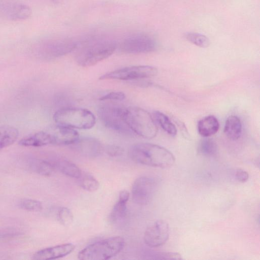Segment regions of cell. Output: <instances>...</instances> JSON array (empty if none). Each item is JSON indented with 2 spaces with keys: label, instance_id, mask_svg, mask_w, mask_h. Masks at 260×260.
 <instances>
[{
  "label": "cell",
  "instance_id": "cell-11",
  "mask_svg": "<svg viewBox=\"0 0 260 260\" xmlns=\"http://www.w3.org/2000/svg\"><path fill=\"white\" fill-rule=\"evenodd\" d=\"M77 43L70 39L52 40L44 45L43 51L49 57H56L64 55L77 47Z\"/></svg>",
  "mask_w": 260,
  "mask_h": 260
},
{
  "label": "cell",
  "instance_id": "cell-23",
  "mask_svg": "<svg viewBox=\"0 0 260 260\" xmlns=\"http://www.w3.org/2000/svg\"><path fill=\"white\" fill-rule=\"evenodd\" d=\"M153 116L156 122L166 133L172 136L176 135L177 128L167 115L161 112L155 111Z\"/></svg>",
  "mask_w": 260,
  "mask_h": 260
},
{
  "label": "cell",
  "instance_id": "cell-4",
  "mask_svg": "<svg viewBox=\"0 0 260 260\" xmlns=\"http://www.w3.org/2000/svg\"><path fill=\"white\" fill-rule=\"evenodd\" d=\"M56 125L73 129H87L95 124L94 115L89 110L75 107L63 108L58 110L53 115Z\"/></svg>",
  "mask_w": 260,
  "mask_h": 260
},
{
  "label": "cell",
  "instance_id": "cell-17",
  "mask_svg": "<svg viewBox=\"0 0 260 260\" xmlns=\"http://www.w3.org/2000/svg\"><path fill=\"white\" fill-rule=\"evenodd\" d=\"M129 197V194L127 190H124L120 192L118 200L110 214L109 218L111 222H117L125 217Z\"/></svg>",
  "mask_w": 260,
  "mask_h": 260
},
{
  "label": "cell",
  "instance_id": "cell-8",
  "mask_svg": "<svg viewBox=\"0 0 260 260\" xmlns=\"http://www.w3.org/2000/svg\"><path fill=\"white\" fill-rule=\"evenodd\" d=\"M157 188V181L152 177L141 176L134 182L132 187V197L134 203L145 205L152 199Z\"/></svg>",
  "mask_w": 260,
  "mask_h": 260
},
{
  "label": "cell",
  "instance_id": "cell-26",
  "mask_svg": "<svg viewBox=\"0 0 260 260\" xmlns=\"http://www.w3.org/2000/svg\"><path fill=\"white\" fill-rule=\"evenodd\" d=\"M185 37L190 43L202 48L208 47L210 44L209 39L206 36L198 32L186 33Z\"/></svg>",
  "mask_w": 260,
  "mask_h": 260
},
{
  "label": "cell",
  "instance_id": "cell-7",
  "mask_svg": "<svg viewBox=\"0 0 260 260\" xmlns=\"http://www.w3.org/2000/svg\"><path fill=\"white\" fill-rule=\"evenodd\" d=\"M157 69L150 66H135L123 68L107 73L100 77V80L113 79L129 80L142 79L155 76Z\"/></svg>",
  "mask_w": 260,
  "mask_h": 260
},
{
  "label": "cell",
  "instance_id": "cell-18",
  "mask_svg": "<svg viewBox=\"0 0 260 260\" xmlns=\"http://www.w3.org/2000/svg\"><path fill=\"white\" fill-rule=\"evenodd\" d=\"M219 128V122L213 115H209L203 118L198 124V132L204 137H208L214 135L217 132Z\"/></svg>",
  "mask_w": 260,
  "mask_h": 260
},
{
  "label": "cell",
  "instance_id": "cell-10",
  "mask_svg": "<svg viewBox=\"0 0 260 260\" xmlns=\"http://www.w3.org/2000/svg\"><path fill=\"white\" fill-rule=\"evenodd\" d=\"M169 234L168 223L163 220H158L146 229L144 235V241L150 247H157L166 243Z\"/></svg>",
  "mask_w": 260,
  "mask_h": 260
},
{
  "label": "cell",
  "instance_id": "cell-22",
  "mask_svg": "<svg viewBox=\"0 0 260 260\" xmlns=\"http://www.w3.org/2000/svg\"><path fill=\"white\" fill-rule=\"evenodd\" d=\"M29 166L33 171L45 176H50L55 169L49 159H35L30 162Z\"/></svg>",
  "mask_w": 260,
  "mask_h": 260
},
{
  "label": "cell",
  "instance_id": "cell-14",
  "mask_svg": "<svg viewBox=\"0 0 260 260\" xmlns=\"http://www.w3.org/2000/svg\"><path fill=\"white\" fill-rule=\"evenodd\" d=\"M49 133L52 144L55 145H72L79 138V134L75 129L57 125Z\"/></svg>",
  "mask_w": 260,
  "mask_h": 260
},
{
  "label": "cell",
  "instance_id": "cell-20",
  "mask_svg": "<svg viewBox=\"0 0 260 260\" xmlns=\"http://www.w3.org/2000/svg\"><path fill=\"white\" fill-rule=\"evenodd\" d=\"M18 129L10 125L0 126V150L13 144L18 139Z\"/></svg>",
  "mask_w": 260,
  "mask_h": 260
},
{
  "label": "cell",
  "instance_id": "cell-3",
  "mask_svg": "<svg viewBox=\"0 0 260 260\" xmlns=\"http://www.w3.org/2000/svg\"><path fill=\"white\" fill-rule=\"evenodd\" d=\"M124 239L114 236L96 241L82 249L78 254L80 260H107L118 254L124 246Z\"/></svg>",
  "mask_w": 260,
  "mask_h": 260
},
{
  "label": "cell",
  "instance_id": "cell-9",
  "mask_svg": "<svg viewBox=\"0 0 260 260\" xmlns=\"http://www.w3.org/2000/svg\"><path fill=\"white\" fill-rule=\"evenodd\" d=\"M157 47L155 41L146 34H136L124 39L120 45V50L126 53L138 54L154 51Z\"/></svg>",
  "mask_w": 260,
  "mask_h": 260
},
{
  "label": "cell",
  "instance_id": "cell-1",
  "mask_svg": "<svg viewBox=\"0 0 260 260\" xmlns=\"http://www.w3.org/2000/svg\"><path fill=\"white\" fill-rule=\"evenodd\" d=\"M129 155L135 162L143 165L168 168L173 165L175 158L166 148L148 143H136L129 148Z\"/></svg>",
  "mask_w": 260,
  "mask_h": 260
},
{
  "label": "cell",
  "instance_id": "cell-15",
  "mask_svg": "<svg viewBox=\"0 0 260 260\" xmlns=\"http://www.w3.org/2000/svg\"><path fill=\"white\" fill-rule=\"evenodd\" d=\"M49 160L55 169L67 176L78 179L82 174L80 169L75 164L62 156H54Z\"/></svg>",
  "mask_w": 260,
  "mask_h": 260
},
{
  "label": "cell",
  "instance_id": "cell-5",
  "mask_svg": "<svg viewBox=\"0 0 260 260\" xmlns=\"http://www.w3.org/2000/svg\"><path fill=\"white\" fill-rule=\"evenodd\" d=\"M116 48V45L112 41H95L85 45L79 50L76 61L82 67L92 66L111 56Z\"/></svg>",
  "mask_w": 260,
  "mask_h": 260
},
{
  "label": "cell",
  "instance_id": "cell-27",
  "mask_svg": "<svg viewBox=\"0 0 260 260\" xmlns=\"http://www.w3.org/2000/svg\"><path fill=\"white\" fill-rule=\"evenodd\" d=\"M19 206L24 210L31 212L40 211L43 209V205L41 202L30 199L22 200L19 203Z\"/></svg>",
  "mask_w": 260,
  "mask_h": 260
},
{
  "label": "cell",
  "instance_id": "cell-12",
  "mask_svg": "<svg viewBox=\"0 0 260 260\" xmlns=\"http://www.w3.org/2000/svg\"><path fill=\"white\" fill-rule=\"evenodd\" d=\"M75 249L72 243H65L44 248L34 253L32 258L35 260L55 259L66 256Z\"/></svg>",
  "mask_w": 260,
  "mask_h": 260
},
{
  "label": "cell",
  "instance_id": "cell-30",
  "mask_svg": "<svg viewBox=\"0 0 260 260\" xmlns=\"http://www.w3.org/2000/svg\"><path fill=\"white\" fill-rule=\"evenodd\" d=\"M106 153L112 157L118 156L122 154L123 149L117 145H109L106 148Z\"/></svg>",
  "mask_w": 260,
  "mask_h": 260
},
{
  "label": "cell",
  "instance_id": "cell-19",
  "mask_svg": "<svg viewBox=\"0 0 260 260\" xmlns=\"http://www.w3.org/2000/svg\"><path fill=\"white\" fill-rule=\"evenodd\" d=\"M242 126L240 119L235 115L229 116L226 120L224 127L225 136L231 140H237L241 136Z\"/></svg>",
  "mask_w": 260,
  "mask_h": 260
},
{
  "label": "cell",
  "instance_id": "cell-25",
  "mask_svg": "<svg viewBox=\"0 0 260 260\" xmlns=\"http://www.w3.org/2000/svg\"><path fill=\"white\" fill-rule=\"evenodd\" d=\"M217 150V146L215 142L211 139L202 140L198 145V151L202 155L211 156L214 155Z\"/></svg>",
  "mask_w": 260,
  "mask_h": 260
},
{
  "label": "cell",
  "instance_id": "cell-28",
  "mask_svg": "<svg viewBox=\"0 0 260 260\" xmlns=\"http://www.w3.org/2000/svg\"><path fill=\"white\" fill-rule=\"evenodd\" d=\"M57 217L59 222L65 226H70L74 220L72 211L67 207H61L58 210Z\"/></svg>",
  "mask_w": 260,
  "mask_h": 260
},
{
  "label": "cell",
  "instance_id": "cell-21",
  "mask_svg": "<svg viewBox=\"0 0 260 260\" xmlns=\"http://www.w3.org/2000/svg\"><path fill=\"white\" fill-rule=\"evenodd\" d=\"M32 14L29 6L24 4H16L10 7L8 14L10 19L13 20H25L28 18Z\"/></svg>",
  "mask_w": 260,
  "mask_h": 260
},
{
  "label": "cell",
  "instance_id": "cell-6",
  "mask_svg": "<svg viewBox=\"0 0 260 260\" xmlns=\"http://www.w3.org/2000/svg\"><path fill=\"white\" fill-rule=\"evenodd\" d=\"M124 109L116 106H103L99 108L98 116L106 127L123 134H134L124 120Z\"/></svg>",
  "mask_w": 260,
  "mask_h": 260
},
{
  "label": "cell",
  "instance_id": "cell-2",
  "mask_svg": "<svg viewBox=\"0 0 260 260\" xmlns=\"http://www.w3.org/2000/svg\"><path fill=\"white\" fill-rule=\"evenodd\" d=\"M123 117L134 134L146 139L156 136L158 128L156 122L145 110L137 107H124Z\"/></svg>",
  "mask_w": 260,
  "mask_h": 260
},
{
  "label": "cell",
  "instance_id": "cell-13",
  "mask_svg": "<svg viewBox=\"0 0 260 260\" xmlns=\"http://www.w3.org/2000/svg\"><path fill=\"white\" fill-rule=\"evenodd\" d=\"M72 145L75 151L89 157H97L103 151V147L101 142L92 138H79Z\"/></svg>",
  "mask_w": 260,
  "mask_h": 260
},
{
  "label": "cell",
  "instance_id": "cell-31",
  "mask_svg": "<svg viewBox=\"0 0 260 260\" xmlns=\"http://www.w3.org/2000/svg\"><path fill=\"white\" fill-rule=\"evenodd\" d=\"M235 175L238 181L242 183L246 182L249 178L248 173L242 169H237Z\"/></svg>",
  "mask_w": 260,
  "mask_h": 260
},
{
  "label": "cell",
  "instance_id": "cell-16",
  "mask_svg": "<svg viewBox=\"0 0 260 260\" xmlns=\"http://www.w3.org/2000/svg\"><path fill=\"white\" fill-rule=\"evenodd\" d=\"M18 144L25 147H42L52 144L51 136L49 132L40 131L23 137Z\"/></svg>",
  "mask_w": 260,
  "mask_h": 260
},
{
  "label": "cell",
  "instance_id": "cell-24",
  "mask_svg": "<svg viewBox=\"0 0 260 260\" xmlns=\"http://www.w3.org/2000/svg\"><path fill=\"white\" fill-rule=\"evenodd\" d=\"M78 179L80 186L86 191L93 192L100 187L99 182L91 175L82 174Z\"/></svg>",
  "mask_w": 260,
  "mask_h": 260
},
{
  "label": "cell",
  "instance_id": "cell-29",
  "mask_svg": "<svg viewBox=\"0 0 260 260\" xmlns=\"http://www.w3.org/2000/svg\"><path fill=\"white\" fill-rule=\"evenodd\" d=\"M125 98V94L121 91H112L101 97L99 100L122 101Z\"/></svg>",
  "mask_w": 260,
  "mask_h": 260
}]
</instances>
